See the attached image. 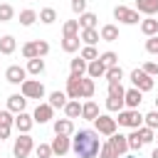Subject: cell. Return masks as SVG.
<instances>
[{
	"instance_id": "6da1fadb",
	"label": "cell",
	"mask_w": 158,
	"mask_h": 158,
	"mask_svg": "<svg viewBox=\"0 0 158 158\" xmlns=\"http://www.w3.org/2000/svg\"><path fill=\"white\" fill-rule=\"evenodd\" d=\"M99 148H101V141L94 128H79L72 133V151L77 153V158H96Z\"/></svg>"
},
{
	"instance_id": "7a4b0ae2",
	"label": "cell",
	"mask_w": 158,
	"mask_h": 158,
	"mask_svg": "<svg viewBox=\"0 0 158 158\" xmlns=\"http://www.w3.org/2000/svg\"><path fill=\"white\" fill-rule=\"evenodd\" d=\"M91 123H94V131H96L99 136H106V138H109V136H114V133L118 131L116 118H114V116H109V114H99Z\"/></svg>"
},
{
	"instance_id": "3957f363",
	"label": "cell",
	"mask_w": 158,
	"mask_h": 158,
	"mask_svg": "<svg viewBox=\"0 0 158 158\" xmlns=\"http://www.w3.org/2000/svg\"><path fill=\"white\" fill-rule=\"evenodd\" d=\"M128 79H131V86H133V89H138L141 94L153 91V86H156V79H151L141 67H138V69H133V72L128 74Z\"/></svg>"
},
{
	"instance_id": "277c9868",
	"label": "cell",
	"mask_w": 158,
	"mask_h": 158,
	"mask_svg": "<svg viewBox=\"0 0 158 158\" xmlns=\"http://www.w3.org/2000/svg\"><path fill=\"white\" fill-rule=\"evenodd\" d=\"M20 94H22L25 99H37V101L47 96L44 84H42L40 79H25V81L20 84Z\"/></svg>"
},
{
	"instance_id": "5b68a950",
	"label": "cell",
	"mask_w": 158,
	"mask_h": 158,
	"mask_svg": "<svg viewBox=\"0 0 158 158\" xmlns=\"http://www.w3.org/2000/svg\"><path fill=\"white\" fill-rule=\"evenodd\" d=\"M116 123L118 126H126V128H141L143 126V114L138 111V109H123V111H118V118H116Z\"/></svg>"
},
{
	"instance_id": "8992f818",
	"label": "cell",
	"mask_w": 158,
	"mask_h": 158,
	"mask_svg": "<svg viewBox=\"0 0 158 158\" xmlns=\"http://www.w3.org/2000/svg\"><path fill=\"white\" fill-rule=\"evenodd\" d=\"M35 151V138L30 133H17L15 143H12V156L15 158H27Z\"/></svg>"
},
{
	"instance_id": "52a82bcc",
	"label": "cell",
	"mask_w": 158,
	"mask_h": 158,
	"mask_svg": "<svg viewBox=\"0 0 158 158\" xmlns=\"http://www.w3.org/2000/svg\"><path fill=\"white\" fill-rule=\"evenodd\" d=\"M114 17L121 25H141V15L133 7H128V5H116L114 7Z\"/></svg>"
},
{
	"instance_id": "ba28073f",
	"label": "cell",
	"mask_w": 158,
	"mask_h": 158,
	"mask_svg": "<svg viewBox=\"0 0 158 158\" xmlns=\"http://www.w3.org/2000/svg\"><path fill=\"white\" fill-rule=\"evenodd\" d=\"M32 118H35V123H49V121H54V109L47 104V101H40L37 106H35V111H32Z\"/></svg>"
},
{
	"instance_id": "9c48e42d",
	"label": "cell",
	"mask_w": 158,
	"mask_h": 158,
	"mask_svg": "<svg viewBox=\"0 0 158 158\" xmlns=\"http://www.w3.org/2000/svg\"><path fill=\"white\" fill-rule=\"evenodd\" d=\"M25 79H27V69H25V67H20V64H10V67L5 69V81H7V84L20 86Z\"/></svg>"
},
{
	"instance_id": "30bf717a",
	"label": "cell",
	"mask_w": 158,
	"mask_h": 158,
	"mask_svg": "<svg viewBox=\"0 0 158 158\" xmlns=\"http://www.w3.org/2000/svg\"><path fill=\"white\" fill-rule=\"evenodd\" d=\"M15 123V114H10L7 109H2L0 111V141H7L10 138V133H12V126Z\"/></svg>"
},
{
	"instance_id": "8fae6325",
	"label": "cell",
	"mask_w": 158,
	"mask_h": 158,
	"mask_svg": "<svg viewBox=\"0 0 158 158\" xmlns=\"http://www.w3.org/2000/svg\"><path fill=\"white\" fill-rule=\"evenodd\" d=\"M67 99H81V77L69 74L67 77V89H64Z\"/></svg>"
},
{
	"instance_id": "7c38bea8",
	"label": "cell",
	"mask_w": 158,
	"mask_h": 158,
	"mask_svg": "<svg viewBox=\"0 0 158 158\" xmlns=\"http://www.w3.org/2000/svg\"><path fill=\"white\" fill-rule=\"evenodd\" d=\"M12 126L17 128V133H30L32 126H35V118H32V114L22 111V114H15V123Z\"/></svg>"
},
{
	"instance_id": "4fadbf2b",
	"label": "cell",
	"mask_w": 158,
	"mask_h": 158,
	"mask_svg": "<svg viewBox=\"0 0 158 158\" xmlns=\"http://www.w3.org/2000/svg\"><path fill=\"white\" fill-rule=\"evenodd\" d=\"M49 146H52V153L54 156H67L72 151V138L69 136H54Z\"/></svg>"
},
{
	"instance_id": "5bb4252c",
	"label": "cell",
	"mask_w": 158,
	"mask_h": 158,
	"mask_svg": "<svg viewBox=\"0 0 158 158\" xmlns=\"http://www.w3.org/2000/svg\"><path fill=\"white\" fill-rule=\"evenodd\" d=\"M138 15H146V17H156L158 15V0H136V7H133Z\"/></svg>"
},
{
	"instance_id": "9a60e30c",
	"label": "cell",
	"mask_w": 158,
	"mask_h": 158,
	"mask_svg": "<svg viewBox=\"0 0 158 158\" xmlns=\"http://www.w3.org/2000/svg\"><path fill=\"white\" fill-rule=\"evenodd\" d=\"M52 128H54V136H72L74 133V121L72 118H54Z\"/></svg>"
},
{
	"instance_id": "2e32d148",
	"label": "cell",
	"mask_w": 158,
	"mask_h": 158,
	"mask_svg": "<svg viewBox=\"0 0 158 158\" xmlns=\"http://www.w3.org/2000/svg\"><path fill=\"white\" fill-rule=\"evenodd\" d=\"M106 141H109V143L116 148V153H118L121 158L128 153V138H126V133H118V131H116V133H114V136H109Z\"/></svg>"
},
{
	"instance_id": "e0dca14e",
	"label": "cell",
	"mask_w": 158,
	"mask_h": 158,
	"mask_svg": "<svg viewBox=\"0 0 158 158\" xmlns=\"http://www.w3.org/2000/svg\"><path fill=\"white\" fill-rule=\"evenodd\" d=\"M25 106H27V99H25L22 94H10V96H7V106H5V109H7L10 114H22Z\"/></svg>"
},
{
	"instance_id": "ac0fdd59",
	"label": "cell",
	"mask_w": 158,
	"mask_h": 158,
	"mask_svg": "<svg viewBox=\"0 0 158 158\" xmlns=\"http://www.w3.org/2000/svg\"><path fill=\"white\" fill-rule=\"evenodd\" d=\"M141 101H143V94L138 91V89H126V94H123V106L126 109H138L141 106Z\"/></svg>"
},
{
	"instance_id": "d6986e66",
	"label": "cell",
	"mask_w": 158,
	"mask_h": 158,
	"mask_svg": "<svg viewBox=\"0 0 158 158\" xmlns=\"http://www.w3.org/2000/svg\"><path fill=\"white\" fill-rule=\"evenodd\" d=\"M99 116V104L94 101V99H86L84 104H81V118L84 121H94Z\"/></svg>"
},
{
	"instance_id": "ffe728a7",
	"label": "cell",
	"mask_w": 158,
	"mask_h": 158,
	"mask_svg": "<svg viewBox=\"0 0 158 158\" xmlns=\"http://www.w3.org/2000/svg\"><path fill=\"white\" fill-rule=\"evenodd\" d=\"M99 37H101L104 42H116V40H118V27H116L114 22H109V25H101V30H99Z\"/></svg>"
},
{
	"instance_id": "44dd1931",
	"label": "cell",
	"mask_w": 158,
	"mask_h": 158,
	"mask_svg": "<svg viewBox=\"0 0 158 158\" xmlns=\"http://www.w3.org/2000/svg\"><path fill=\"white\" fill-rule=\"evenodd\" d=\"M79 40H81L84 47H94L101 37H99V30L94 27V30H79Z\"/></svg>"
},
{
	"instance_id": "7402d4cb",
	"label": "cell",
	"mask_w": 158,
	"mask_h": 158,
	"mask_svg": "<svg viewBox=\"0 0 158 158\" xmlns=\"http://www.w3.org/2000/svg\"><path fill=\"white\" fill-rule=\"evenodd\" d=\"M62 111H64V116H67V118H72V121H74V118H79V116H81V104H79V99H69V101L64 104V109H62Z\"/></svg>"
},
{
	"instance_id": "603a6c76",
	"label": "cell",
	"mask_w": 158,
	"mask_h": 158,
	"mask_svg": "<svg viewBox=\"0 0 158 158\" xmlns=\"http://www.w3.org/2000/svg\"><path fill=\"white\" fill-rule=\"evenodd\" d=\"M141 32L146 37H156L158 35V20L156 17H143L141 20Z\"/></svg>"
},
{
	"instance_id": "cb8c5ba5",
	"label": "cell",
	"mask_w": 158,
	"mask_h": 158,
	"mask_svg": "<svg viewBox=\"0 0 158 158\" xmlns=\"http://www.w3.org/2000/svg\"><path fill=\"white\" fill-rule=\"evenodd\" d=\"M79 49H81V40H79V35H77V37H62V52L74 54V52H79Z\"/></svg>"
},
{
	"instance_id": "d4e9b609",
	"label": "cell",
	"mask_w": 158,
	"mask_h": 158,
	"mask_svg": "<svg viewBox=\"0 0 158 158\" xmlns=\"http://www.w3.org/2000/svg\"><path fill=\"white\" fill-rule=\"evenodd\" d=\"M104 74H106V67H104L99 59H94V62L86 64V77H89V79H101Z\"/></svg>"
},
{
	"instance_id": "484cf974",
	"label": "cell",
	"mask_w": 158,
	"mask_h": 158,
	"mask_svg": "<svg viewBox=\"0 0 158 158\" xmlns=\"http://www.w3.org/2000/svg\"><path fill=\"white\" fill-rule=\"evenodd\" d=\"M15 49H17V40H15L12 35H2V37H0V54L7 57V54H12Z\"/></svg>"
},
{
	"instance_id": "4316f807",
	"label": "cell",
	"mask_w": 158,
	"mask_h": 158,
	"mask_svg": "<svg viewBox=\"0 0 158 158\" xmlns=\"http://www.w3.org/2000/svg\"><path fill=\"white\" fill-rule=\"evenodd\" d=\"M96 20H99V17H96L94 12H89V10H86V12H81V15H79V20H77V22H79V30H94V27H96Z\"/></svg>"
},
{
	"instance_id": "83f0119b",
	"label": "cell",
	"mask_w": 158,
	"mask_h": 158,
	"mask_svg": "<svg viewBox=\"0 0 158 158\" xmlns=\"http://www.w3.org/2000/svg\"><path fill=\"white\" fill-rule=\"evenodd\" d=\"M104 79L109 81V84H121L123 81V69L116 64V67H109L106 69V74H104Z\"/></svg>"
},
{
	"instance_id": "f1b7e54d",
	"label": "cell",
	"mask_w": 158,
	"mask_h": 158,
	"mask_svg": "<svg viewBox=\"0 0 158 158\" xmlns=\"http://www.w3.org/2000/svg\"><path fill=\"white\" fill-rule=\"evenodd\" d=\"M69 99H67V94L64 91H52L49 96H47V104L52 106V109H64V104H67Z\"/></svg>"
},
{
	"instance_id": "f546056e",
	"label": "cell",
	"mask_w": 158,
	"mask_h": 158,
	"mask_svg": "<svg viewBox=\"0 0 158 158\" xmlns=\"http://www.w3.org/2000/svg\"><path fill=\"white\" fill-rule=\"evenodd\" d=\"M27 74H32V77H40L42 72H44V59L42 57H37V59H27Z\"/></svg>"
},
{
	"instance_id": "4dcf8cb0",
	"label": "cell",
	"mask_w": 158,
	"mask_h": 158,
	"mask_svg": "<svg viewBox=\"0 0 158 158\" xmlns=\"http://www.w3.org/2000/svg\"><path fill=\"white\" fill-rule=\"evenodd\" d=\"M69 74H77V77H86V62L81 57H74L69 62Z\"/></svg>"
},
{
	"instance_id": "1f68e13d",
	"label": "cell",
	"mask_w": 158,
	"mask_h": 158,
	"mask_svg": "<svg viewBox=\"0 0 158 158\" xmlns=\"http://www.w3.org/2000/svg\"><path fill=\"white\" fill-rule=\"evenodd\" d=\"M35 22H37V12H35L32 7L20 10V25H22V27H32Z\"/></svg>"
},
{
	"instance_id": "d6a6232c",
	"label": "cell",
	"mask_w": 158,
	"mask_h": 158,
	"mask_svg": "<svg viewBox=\"0 0 158 158\" xmlns=\"http://www.w3.org/2000/svg\"><path fill=\"white\" fill-rule=\"evenodd\" d=\"M37 20H40L42 25H52V22L57 20V10H54V7H42V10L37 12Z\"/></svg>"
},
{
	"instance_id": "836d02e7",
	"label": "cell",
	"mask_w": 158,
	"mask_h": 158,
	"mask_svg": "<svg viewBox=\"0 0 158 158\" xmlns=\"http://www.w3.org/2000/svg\"><path fill=\"white\" fill-rule=\"evenodd\" d=\"M94 91H96V84H94V79H89V77H81V99H91V96H94Z\"/></svg>"
},
{
	"instance_id": "e575fe53",
	"label": "cell",
	"mask_w": 158,
	"mask_h": 158,
	"mask_svg": "<svg viewBox=\"0 0 158 158\" xmlns=\"http://www.w3.org/2000/svg\"><path fill=\"white\" fill-rule=\"evenodd\" d=\"M79 35V22L77 20H67L62 25V37H77Z\"/></svg>"
},
{
	"instance_id": "d590c367",
	"label": "cell",
	"mask_w": 158,
	"mask_h": 158,
	"mask_svg": "<svg viewBox=\"0 0 158 158\" xmlns=\"http://www.w3.org/2000/svg\"><path fill=\"white\" fill-rule=\"evenodd\" d=\"M99 62H101L106 69H109V67H116V64H118V54L111 52V49H109V52H101V54H99Z\"/></svg>"
},
{
	"instance_id": "8d00e7d4",
	"label": "cell",
	"mask_w": 158,
	"mask_h": 158,
	"mask_svg": "<svg viewBox=\"0 0 158 158\" xmlns=\"http://www.w3.org/2000/svg\"><path fill=\"white\" fill-rule=\"evenodd\" d=\"M22 57H25V59H37V57H40V54H37V40L22 44Z\"/></svg>"
},
{
	"instance_id": "74e56055",
	"label": "cell",
	"mask_w": 158,
	"mask_h": 158,
	"mask_svg": "<svg viewBox=\"0 0 158 158\" xmlns=\"http://www.w3.org/2000/svg\"><path fill=\"white\" fill-rule=\"evenodd\" d=\"M143 126L151 128V131H158V111L156 109L148 111V114H143Z\"/></svg>"
},
{
	"instance_id": "f35d334b",
	"label": "cell",
	"mask_w": 158,
	"mask_h": 158,
	"mask_svg": "<svg viewBox=\"0 0 158 158\" xmlns=\"http://www.w3.org/2000/svg\"><path fill=\"white\" fill-rule=\"evenodd\" d=\"M15 20V7L10 2H0V22H10Z\"/></svg>"
},
{
	"instance_id": "ab89813d",
	"label": "cell",
	"mask_w": 158,
	"mask_h": 158,
	"mask_svg": "<svg viewBox=\"0 0 158 158\" xmlns=\"http://www.w3.org/2000/svg\"><path fill=\"white\" fill-rule=\"evenodd\" d=\"M79 57H81V59L89 64V62L99 59V49H96V47H81V49H79Z\"/></svg>"
},
{
	"instance_id": "60d3db41",
	"label": "cell",
	"mask_w": 158,
	"mask_h": 158,
	"mask_svg": "<svg viewBox=\"0 0 158 158\" xmlns=\"http://www.w3.org/2000/svg\"><path fill=\"white\" fill-rule=\"evenodd\" d=\"M136 133H138V138H141V143H143V146L153 143V138H156V131H151V128H146V126L136 128Z\"/></svg>"
},
{
	"instance_id": "b9f144b4",
	"label": "cell",
	"mask_w": 158,
	"mask_h": 158,
	"mask_svg": "<svg viewBox=\"0 0 158 158\" xmlns=\"http://www.w3.org/2000/svg\"><path fill=\"white\" fill-rule=\"evenodd\" d=\"M99 158H121V156L116 153V148H114L109 141H104L101 148H99Z\"/></svg>"
},
{
	"instance_id": "7bdbcfd3",
	"label": "cell",
	"mask_w": 158,
	"mask_h": 158,
	"mask_svg": "<svg viewBox=\"0 0 158 158\" xmlns=\"http://www.w3.org/2000/svg\"><path fill=\"white\" fill-rule=\"evenodd\" d=\"M126 138H128V151H141V148H143V143H141V138H138L136 128H133V131H131Z\"/></svg>"
},
{
	"instance_id": "ee69618b",
	"label": "cell",
	"mask_w": 158,
	"mask_h": 158,
	"mask_svg": "<svg viewBox=\"0 0 158 158\" xmlns=\"http://www.w3.org/2000/svg\"><path fill=\"white\" fill-rule=\"evenodd\" d=\"M35 153H37V158H52V156H54L49 143H40V146H35Z\"/></svg>"
},
{
	"instance_id": "f6af8a7d",
	"label": "cell",
	"mask_w": 158,
	"mask_h": 158,
	"mask_svg": "<svg viewBox=\"0 0 158 158\" xmlns=\"http://www.w3.org/2000/svg\"><path fill=\"white\" fill-rule=\"evenodd\" d=\"M86 2H89V0H72V2H69V7H72V12L79 17L81 12H86Z\"/></svg>"
},
{
	"instance_id": "bcb514c9",
	"label": "cell",
	"mask_w": 158,
	"mask_h": 158,
	"mask_svg": "<svg viewBox=\"0 0 158 158\" xmlns=\"http://www.w3.org/2000/svg\"><path fill=\"white\" fill-rule=\"evenodd\" d=\"M141 69H143L151 79H156V77H158V62H143V67H141Z\"/></svg>"
},
{
	"instance_id": "7dc6e473",
	"label": "cell",
	"mask_w": 158,
	"mask_h": 158,
	"mask_svg": "<svg viewBox=\"0 0 158 158\" xmlns=\"http://www.w3.org/2000/svg\"><path fill=\"white\" fill-rule=\"evenodd\" d=\"M146 52L148 54H158V35L156 37H146Z\"/></svg>"
},
{
	"instance_id": "c3c4849f",
	"label": "cell",
	"mask_w": 158,
	"mask_h": 158,
	"mask_svg": "<svg viewBox=\"0 0 158 158\" xmlns=\"http://www.w3.org/2000/svg\"><path fill=\"white\" fill-rule=\"evenodd\" d=\"M37 54L40 57H47L49 54V42L47 40H37Z\"/></svg>"
},
{
	"instance_id": "681fc988",
	"label": "cell",
	"mask_w": 158,
	"mask_h": 158,
	"mask_svg": "<svg viewBox=\"0 0 158 158\" xmlns=\"http://www.w3.org/2000/svg\"><path fill=\"white\" fill-rule=\"evenodd\" d=\"M151 158H158V146H156V148L151 151Z\"/></svg>"
},
{
	"instance_id": "f907efd6",
	"label": "cell",
	"mask_w": 158,
	"mask_h": 158,
	"mask_svg": "<svg viewBox=\"0 0 158 158\" xmlns=\"http://www.w3.org/2000/svg\"><path fill=\"white\" fill-rule=\"evenodd\" d=\"M123 158H136V156H133V153H126V156H123Z\"/></svg>"
},
{
	"instance_id": "816d5d0a",
	"label": "cell",
	"mask_w": 158,
	"mask_h": 158,
	"mask_svg": "<svg viewBox=\"0 0 158 158\" xmlns=\"http://www.w3.org/2000/svg\"><path fill=\"white\" fill-rule=\"evenodd\" d=\"M153 143H158V131H156V138H153Z\"/></svg>"
},
{
	"instance_id": "f5cc1de1",
	"label": "cell",
	"mask_w": 158,
	"mask_h": 158,
	"mask_svg": "<svg viewBox=\"0 0 158 158\" xmlns=\"http://www.w3.org/2000/svg\"><path fill=\"white\" fill-rule=\"evenodd\" d=\"M156 111H158V96H156Z\"/></svg>"
},
{
	"instance_id": "db71d44e",
	"label": "cell",
	"mask_w": 158,
	"mask_h": 158,
	"mask_svg": "<svg viewBox=\"0 0 158 158\" xmlns=\"http://www.w3.org/2000/svg\"><path fill=\"white\" fill-rule=\"evenodd\" d=\"M52 158H64V156H52Z\"/></svg>"
},
{
	"instance_id": "11a10c76",
	"label": "cell",
	"mask_w": 158,
	"mask_h": 158,
	"mask_svg": "<svg viewBox=\"0 0 158 158\" xmlns=\"http://www.w3.org/2000/svg\"><path fill=\"white\" fill-rule=\"evenodd\" d=\"M30 2H35V0H30Z\"/></svg>"
}]
</instances>
